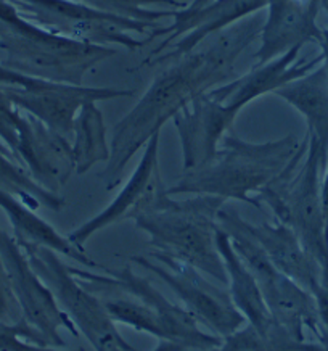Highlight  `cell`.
Returning a JSON list of instances; mask_svg holds the SVG:
<instances>
[{"mask_svg":"<svg viewBox=\"0 0 328 351\" xmlns=\"http://www.w3.org/2000/svg\"><path fill=\"white\" fill-rule=\"evenodd\" d=\"M264 23L247 18L216 34L211 44L168 63L137 105L114 126L110 160L100 174L106 191L123 181L129 161L161 128L197 97L223 86L235 75V62L261 36Z\"/></svg>","mask_w":328,"mask_h":351,"instance_id":"obj_1","label":"cell"},{"mask_svg":"<svg viewBox=\"0 0 328 351\" xmlns=\"http://www.w3.org/2000/svg\"><path fill=\"white\" fill-rule=\"evenodd\" d=\"M307 134L301 141L293 134L279 141L253 144L230 131L220 142L214 158L205 166L184 171L168 193L173 195H212L244 202L260 208L257 193L279 178L291 161L307 149Z\"/></svg>","mask_w":328,"mask_h":351,"instance_id":"obj_2","label":"cell"},{"mask_svg":"<svg viewBox=\"0 0 328 351\" xmlns=\"http://www.w3.org/2000/svg\"><path fill=\"white\" fill-rule=\"evenodd\" d=\"M0 63L21 75L82 86L87 73L118 50L55 34L23 16L10 0H0Z\"/></svg>","mask_w":328,"mask_h":351,"instance_id":"obj_3","label":"cell"},{"mask_svg":"<svg viewBox=\"0 0 328 351\" xmlns=\"http://www.w3.org/2000/svg\"><path fill=\"white\" fill-rule=\"evenodd\" d=\"M225 205L224 198L193 195L174 200L166 193L134 223L149 235L156 252L193 266L217 284L227 287V271L217 250V215Z\"/></svg>","mask_w":328,"mask_h":351,"instance_id":"obj_4","label":"cell"},{"mask_svg":"<svg viewBox=\"0 0 328 351\" xmlns=\"http://www.w3.org/2000/svg\"><path fill=\"white\" fill-rule=\"evenodd\" d=\"M217 224L229 235L234 250L256 279L275 324L301 341H306V330L322 341L325 330L316 298L272 265L261 245L244 229V219L237 211L224 205L217 215Z\"/></svg>","mask_w":328,"mask_h":351,"instance_id":"obj_5","label":"cell"},{"mask_svg":"<svg viewBox=\"0 0 328 351\" xmlns=\"http://www.w3.org/2000/svg\"><path fill=\"white\" fill-rule=\"evenodd\" d=\"M40 279L52 290L60 308L75 322L95 351H137L118 330L105 302L69 272L58 253L44 247H21Z\"/></svg>","mask_w":328,"mask_h":351,"instance_id":"obj_6","label":"cell"},{"mask_svg":"<svg viewBox=\"0 0 328 351\" xmlns=\"http://www.w3.org/2000/svg\"><path fill=\"white\" fill-rule=\"evenodd\" d=\"M131 260L163 280L198 324L205 326L211 334L224 339L247 324L243 314L235 308L229 289L207 280L193 266L160 252L150 256H132Z\"/></svg>","mask_w":328,"mask_h":351,"instance_id":"obj_7","label":"cell"},{"mask_svg":"<svg viewBox=\"0 0 328 351\" xmlns=\"http://www.w3.org/2000/svg\"><path fill=\"white\" fill-rule=\"evenodd\" d=\"M266 7L267 0H212L195 10H174L173 23L169 26H160L150 31L147 40L163 38V43L151 50L140 68L174 62L200 47L203 40L210 36L219 34L254 13L264 10Z\"/></svg>","mask_w":328,"mask_h":351,"instance_id":"obj_8","label":"cell"},{"mask_svg":"<svg viewBox=\"0 0 328 351\" xmlns=\"http://www.w3.org/2000/svg\"><path fill=\"white\" fill-rule=\"evenodd\" d=\"M69 272L79 279L87 287L101 289H116L127 293L129 297L137 298L138 302L145 303L158 314L161 324H163L166 340L180 351H205L223 343L219 335L203 330L200 324L182 304H177L166 298L153 284L145 277L137 276L131 267L110 271V274H97L81 267L69 266Z\"/></svg>","mask_w":328,"mask_h":351,"instance_id":"obj_9","label":"cell"},{"mask_svg":"<svg viewBox=\"0 0 328 351\" xmlns=\"http://www.w3.org/2000/svg\"><path fill=\"white\" fill-rule=\"evenodd\" d=\"M0 260L5 267L8 282L15 295L21 317L26 324L36 329L47 341L49 346L63 348L64 340L60 330L64 329L69 334L79 337L75 322L60 308L52 290L40 279L27 260L26 253L16 243L13 235L0 228Z\"/></svg>","mask_w":328,"mask_h":351,"instance_id":"obj_10","label":"cell"},{"mask_svg":"<svg viewBox=\"0 0 328 351\" xmlns=\"http://www.w3.org/2000/svg\"><path fill=\"white\" fill-rule=\"evenodd\" d=\"M160 136L161 132H156L143 147L137 168L134 169L118 197L103 211L68 234V239L76 247L84 250V243L92 235L123 219L134 221V218L150 210L161 197L168 193L160 169Z\"/></svg>","mask_w":328,"mask_h":351,"instance_id":"obj_11","label":"cell"},{"mask_svg":"<svg viewBox=\"0 0 328 351\" xmlns=\"http://www.w3.org/2000/svg\"><path fill=\"white\" fill-rule=\"evenodd\" d=\"M8 100L60 136L71 141L77 113L89 101H105L119 97H132L134 90L114 87H84L40 81L31 89L3 90Z\"/></svg>","mask_w":328,"mask_h":351,"instance_id":"obj_12","label":"cell"},{"mask_svg":"<svg viewBox=\"0 0 328 351\" xmlns=\"http://www.w3.org/2000/svg\"><path fill=\"white\" fill-rule=\"evenodd\" d=\"M237 117L238 113L212 99L210 92L197 97L175 114L173 123L182 145L184 171L197 169L214 158Z\"/></svg>","mask_w":328,"mask_h":351,"instance_id":"obj_13","label":"cell"},{"mask_svg":"<svg viewBox=\"0 0 328 351\" xmlns=\"http://www.w3.org/2000/svg\"><path fill=\"white\" fill-rule=\"evenodd\" d=\"M27 114V113H26ZM16 163L39 186L58 193L76 173L71 141L27 114V124L16 150Z\"/></svg>","mask_w":328,"mask_h":351,"instance_id":"obj_14","label":"cell"},{"mask_svg":"<svg viewBox=\"0 0 328 351\" xmlns=\"http://www.w3.org/2000/svg\"><path fill=\"white\" fill-rule=\"evenodd\" d=\"M304 45H297L288 52L280 55L264 64H254L247 75L235 77V80L217 86L207 90L212 99L240 113L247 105L251 104L262 95L275 94L280 87L288 82L306 76L312 69L322 64V57L317 55L312 60L299 62V52Z\"/></svg>","mask_w":328,"mask_h":351,"instance_id":"obj_15","label":"cell"},{"mask_svg":"<svg viewBox=\"0 0 328 351\" xmlns=\"http://www.w3.org/2000/svg\"><path fill=\"white\" fill-rule=\"evenodd\" d=\"M267 16L261 29V45L254 64H264L297 45L316 43L322 27L309 10L307 0H267Z\"/></svg>","mask_w":328,"mask_h":351,"instance_id":"obj_16","label":"cell"},{"mask_svg":"<svg viewBox=\"0 0 328 351\" xmlns=\"http://www.w3.org/2000/svg\"><path fill=\"white\" fill-rule=\"evenodd\" d=\"M244 229L261 245L262 250L281 274L290 277L314 298L322 289V269L303 247L298 235L283 223L251 224L244 221Z\"/></svg>","mask_w":328,"mask_h":351,"instance_id":"obj_17","label":"cell"},{"mask_svg":"<svg viewBox=\"0 0 328 351\" xmlns=\"http://www.w3.org/2000/svg\"><path fill=\"white\" fill-rule=\"evenodd\" d=\"M0 210L7 215L8 221H10L13 229V239L20 247H44L49 248L60 256H66L69 260L79 263L84 267H90V269H99L105 274H110L108 267L100 265L95 260L87 255L84 250L76 247L68 237H63L52 224L40 218L27 205H25L16 197L10 195V193L0 191Z\"/></svg>","mask_w":328,"mask_h":351,"instance_id":"obj_18","label":"cell"},{"mask_svg":"<svg viewBox=\"0 0 328 351\" xmlns=\"http://www.w3.org/2000/svg\"><path fill=\"white\" fill-rule=\"evenodd\" d=\"M274 95L285 100L304 118L309 142L316 145L325 174L328 168V76L325 68L320 64L306 76L280 87Z\"/></svg>","mask_w":328,"mask_h":351,"instance_id":"obj_19","label":"cell"},{"mask_svg":"<svg viewBox=\"0 0 328 351\" xmlns=\"http://www.w3.org/2000/svg\"><path fill=\"white\" fill-rule=\"evenodd\" d=\"M216 243L217 250L223 256L225 271H227V289L235 308L243 314L247 324L253 326L261 335L275 334L281 327L272 319L256 279L240 260L237 252L234 250L232 243H230L229 235L220 228L217 229Z\"/></svg>","mask_w":328,"mask_h":351,"instance_id":"obj_20","label":"cell"},{"mask_svg":"<svg viewBox=\"0 0 328 351\" xmlns=\"http://www.w3.org/2000/svg\"><path fill=\"white\" fill-rule=\"evenodd\" d=\"M73 155L76 173L84 174L97 163H108L110 142L106 138V126L97 101H89L77 113L73 131Z\"/></svg>","mask_w":328,"mask_h":351,"instance_id":"obj_21","label":"cell"},{"mask_svg":"<svg viewBox=\"0 0 328 351\" xmlns=\"http://www.w3.org/2000/svg\"><path fill=\"white\" fill-rule=\"evenodd\" d=\"M0 191L16 197L32 210L45 206L52 211H60L64 206V198L39 186L27 171L0 152Z\"/></svg>","mask_w":328,"mask_h":351,"instance_id":"obj_22","label":"cell"},{"mask_svg":"<svg viewBox=\"0 0 328 351\" xmlns=\"http://www.w3.org/2000/svg\"><path fill=\"white\" fill-rule=\"evenodd\" d=\"M90 10L126 20L158 25L164 18H173L174 10H182L187 3L180 0H69Z\"/></svg>","mask_w":328,"mask_h":351,"instance_id":"obj_23","label":"cell"},{"mask_svg":"<svg viewBox=\"0 0 328 351\" xmlns=\"http://www.w3.org/2000/svg\"><path fill=\"white\" fill-rule=\"evenodd\" d=\"M205 351H325L320 341H301L285 329L272 335H261L253 326L244 324L234 334L224 337L223 343Z\"/></svg>","mask_w":328,"mask_h":351,"instance_id":"obj_24","label":"cell"},{"mask_svg":"<svg viewBox=\"0 0 328 351\" xmlns=\"http://www.w3.org/2000/svg\"><path fill=\"white\" fill-rule=\"evenodd\" d=\"M105 306L116 324L119 322V324L131 327V329L137 332L153 335L158 341L166 340L163 324H161L158 314L150 306H147L145 303L138 302L137 298L106 300Z\"/></svg>","mask_w":328,"mask_h":351,"instance_id":"obj_25","label":"cell"},{"mask_svg":"<svg viewBox=\"0 0 328 351\" xmlns=\"http://www.w3.org/2000/svg\"><path fill=\"white\" fill-rule=\"evenodd\" d=\"M0 351H84V348L62 350L49 346L42 335L21 317L18 322H0Z\"/></svg>","mask_w":328,"mask_h":351,"instance_id":"obj_26","label":"cell"},{"mask_svg":"<svg viewBox=\"0 0 328 351\" xmlns=\"http://www.w3.org/2000/svg\"><path fill=\"white\" fill-rule=\"evenodd\" d=\"M27 114L16 108L8 100L5 92L0 90V142L10 150L13 160L16 161V150L25 134Z\"/></svg>","mask_w":328,"mask_h":351,"instance_id":"obj_27","label":"cell"},{"mask_svg":"<svg viewBox=\"0 0 328 351\" xmlns=\"http://www.w3.org/2000/svg\"><path fill=\"white\" fill-rule=\"evenodd\" d=\"M20 319V306L8 282L5 267L0 260V322H18Z\"/></svg>","mask_w":328,"mask_h":351,"instance_id":"obj_28","label":"cell"},{"mask_svg":"<svg viewBox=\"0 0 328 351\" xmlns=\"http://www.w3.org/2000/svg\"><path fill=\"white\" fill-rule=\"evenodd\" d=\"M10 2L23 16L32 21L53 15L62 7V0H10Z\"/></svg>","mask_w":328,"mask_h":351,"instance_id":"obj_29","label":"cell"},{"mask_svg":"<svg viewBox=\"0 0 328 351\" xmlns=\"http://www.w3.org/2000/svg\"><path fill=\"white\" fill-rule=\"evenodd\" d=\"M42 80H36V77H29L21 75V73L13 71V69L3 66L0 63V90L8 89H31V87L38 86Z\"/></svg>","mask_w":328,"mask_h":351,"instance_id":"obj_30","label":"cell"},{"mask_svg":"<svg viewBox=\"0 0 328 351\" xmlns=\"http://www.w3.org/2000/svg\"><path fill=\"white\" fill-rule=\"evenodd\" d=\"M328 13V8H325ZM318 47H320V57H322V66L325 68L327 76H328V26L322 27L320 38L317 40Z\"/></svg>","mask_w":328,"mask_h":351,"instance_id":"obj_31","label":"cell"},{"mask_svg":"<svg viewBox=\"0 0 328 351\" xmlns=\"http://www.w3.org/2000/svg\"><path fill=\"white\" fill-rule=\"evenodd\" d=\"M322 203H323V213H325L328 223V168L322 178Z\"/></svg>","mask_w":328,"mask_h":351,"instance_id":"obj_32","label":"cell"},{"mask_svg":"<svg viewBox=\"0 0 328 351\" xmlns=\"http://www.w3.org/2000/svg\"><path fill=\"white\" fill-rule=\"evenodd\" d=\"M307 3H309V10L312 12V15L318 16V13L322 10L323 0H307Z\"/></svg>","mask_w":328,"mask_h":351,"instance_id":"obj_33","label":"cell"},{"mask_svg":"<svg viewBox=\"0 0 328 351\" xmlns=\"http://www.w3.org/2000/svg\"><path fill=\"white\" fill-rule=\"evenodd\" d=\"M210 2H212V0H193V2L188 3L186 8H188V10H195V8L205 7L206 3H210Z\"/></svg>","mask_w":328,"mask_h":351,"instance_id":"obj_34","label":"cell"},{"mask_svg":"<svg viewBox=\"0 0 328 351\" xmlns=\"http://www.w3.org/2000/svg\"><path fill=\"white\" fill-rule=\"evenodd\" d=\"M0 152H2V154H3V155H7V156H10V158H12V160H13V156H12V154H10V150H8V149H7V147H5V145H3V144H2V142H0Z\"/></svg>","mask_w":328,"mask_h":351,"instance_id":"obj_35","label":"cell"},{"mask_svg":"<svg viewBox=\"0 0 328 351\" xmlns=\"http://www.w3.org/2000/svg\"><path fill=\"white\" fill-rule=\"evenodd\" d=\"M320 343H322L323 346H325V351H328V337H325V339H323V340L320 341Z\"/></svg>","mask_w":328,"mask_h":351,"instance_id":"obj_36","label":"cell"},{"mask_svg":"<svg viewBox=\"0 0 328 351\" xmlns=\"http://www.w3.org/2000/svg\"><path fill=\"white\" fill-rule=\"evenodd\" d=\"M322 8H328V0H323V3H322Z\"/></svg>","mask_w":328,"mask_h":351,"instance_id":"obj_37","label":"cell"}]
</instances>
